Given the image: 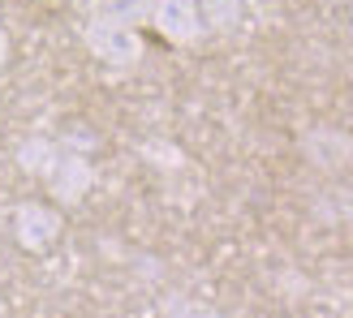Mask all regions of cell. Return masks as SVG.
<instances>
[{
  "instance_id": "cell-4",
  "label": "cell",
  "mask_w": 353,
  "mask_h": 318,
  "mask_svg": "<svg viewBox=\"0 0 353 318\" xmlns=\"http://www.w3.org/2000/svg\"><path fill=\"white\" fill-rule=\"evenodd\" d=\"M13 241L30 254H48L61 241V215L48 202H22L13 211Z\"/></svg>"
},
{
  "instance_id": "cell-6",
  "label": "cell",
  "mask_w": 353,
  "mask_h": 318,
  "mask_svg": "<svg viewBox=\"0 0 353 318\" xmlns=\"http://www.w3.org/2000/svg\"><path fill=\"white\" fill-rule=\"evenodd\" d=\"M17 168H22L26 176H43L52 172V164H57L61 159V142L57 138H43V134H34V138H22V142H17Z\"/></svg>"
},
{
  "instance_id": "cell-8",
  "label": "cell",
  "mask_w": 353,
  "mask_h": 318,
  "mask_svg": "<svg viewBox=\"0 0 353 318\" xmlns=\"http://www.w3.org/2000/svg\"><path fill=\"white\" fill-rule=\"evenodd\" d=\"M199 17L207 34H233L245 17V0H199Z\"/></svg>"
},
{
  "instance_id": "cell-11",
  "label": "cell",
  "mask_w": 353,
  "mask_h": 318,
  "mask_svg": "<svg viewBox=\"0 0 353 318\" xmlns=\"http://www.w3.org/2000/svg\"><path fill=\"white\" fill-rule=\"evenodd\" d=\"M345 220L353 224V185H349V193H345Z\"/></svg>"
},
{
  "instance_id": "cell-2",
  "label": "cell",
  "mask_w": 353,
  "mask_h": 318,
  "mask_svg": "<svg viewBox=\"0 0 353 318\" xmlns=\"http://www.w3.org/2000/svg\"><path fill=\"white\" fill-rule=\"evenodd\" d=\"M43 185H48V193L61 206H78L86 193H91V185H95V168H91V159H86L82 151H69L61 142V159L43 176Z\"/></svg>"
},
{
  "instance_id": "cell-7",
  "label": "cell",
  "mask_w": 353,
  "mask_h": 318,
  "mask_svg": "<svg viewBox=\"0 0 353 318\" xmlns=\"http://www.w3.org/2000/svg\"><path fill=\"white\" fill-rule=\"evenodd\" d=\"M86 17H95V22H112V26H147L151 17V0H91V9Z\"/></svg>"
},
{
  "instance_id": "cell-3",
  "label": "cell",
  "mask_w": 353,
  "mask_h": 318,
  "mask_svg": "<svg viewBox=\"0 0 353 318\" xmlns=\"http://www.w3.org/2000/svg\"><path fill=\"white\" fill-rule=\"evenodd\" d=\"M155 34H164L176 47H194L203 39V17H199V0H151V17Z\"/></svg>"
},
{
  "instance_id": "cell-9",
  "label": "cell",
  "mask_w": 353,
  "mask_h": 318,
  "mask_svg": "<svg viewBox=\"0 0 353 318\" xmlns=\"http://www.w3.org/2000/svg\"><path fill=\"white\" fill-rule=\"evenodd\" d=\"M168 318H220L211 306H203V301H190V297H176V301L168 306Z\"/></svg>"
},
{
  "instance_id": "cell-5",
  "label": "cell",
  "mask_w": 353,
  "mask_h": 318,
  "mask_svg": "<svg viewBox=\"0 0 353 318\" xmlns=\"http://www.w3.org/2000/svg\"><path fill=\"white\" fill-rule=\"evenodd\" d=\"M302 151L314 168H327V172H336L345 164H353V138L345 129H332V125H319V129H310L302 138Z\"/></svg>"
},
{
  "instance_id": "cell-1",
  "label": "cell",
  "mask_w": 353,
  "mask_h": 318,
  "mask_svg": "<svg viewBox=\"0 0 353 318\" xmlns=\"http://www.w3.org/2000/svg\"><path fill=\"white\" fill-rule=\"evenodd\" d=\"M82 39L91 47V56L108 69H134L143 61V34L134 26H112V22H95V17H86L82 26Z\"/></svg>"
},
{
  "instance_id": "cell-12",
  "label": "cell",
  "mask_w": 353,
  "mask_h": 318,
  "mask_svg": "<svg viewBox=\"0 0 353 318\" xmlns=\"http://www.w3.org/2000/svg\"><path fill=\"white\" fill-rule=\"evenodd\" d=\"M0 318H5V310H0Z\"/></svg>"
},
{
  "instance_id": "cell-10",
  "label": "cell",
  "mask_w": 353,
  "mask_h": 318,
  "mask_svg": "<svg viewBox=\"0 0 353 318\" xmlns=\"http://www.w3.org/2000/svg\"><path fill=\"white\" fill-rule=\"evenodd\" d=\"M9 52H13V43H9V30H5V26H0V69H5V65H9Z\"/></svg>"
}]
</instances>
